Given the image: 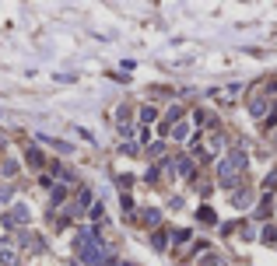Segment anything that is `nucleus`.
Segmentation results:
<instances>
[{"instance_id":"11","label":"nucleus","mask_w":277,"mask_h":266,"mask_svg":"<svg viewBox=\"0 0 277 266\" xmlns=\"http://www.w3.org/2000/svg\"><path fill=\"white\" fill-rule=\"evenodd\" d=\"M151 245L158 249V252H161V249H169V235H165V231H158V235L151 238Z\"/></svg>"},{"instance_id":"16","label":"nucleus","mask_w":277,"mask_h":266,"mask_svg":"<svg viewBox=\"0 0 277 266\" xmlns=\"http://www.w3.org/2000/svg\"><path fill=\"white\" fill-rule=\"evenodd\" d=\"M172 238H176V242H190V231L179 228V231H172Z\"/></svg>"},{"instance_id":"4","label":"nucleus","mask_w":277,"mask_h":266,"mask_svg":"<svg viewBox=\"0 0 277 266\" xmlns=\"http://www.w3.org/2000/svg\"><path fill=\"white\" fill-rule=\"evenodd\" d=\"M18 263V252L11 245H0V266H14Z\"/></svg>"},{"instance_id":"21","label":"nucleus","mask_w":277,"mask_h":266,"mask_svg":"<svg viewBox=\"0 0 277 266\" xmlns=\"http://www.w3.org/2000/svg\"><path fill=\"white\" fill-rule=\"evenodd\" d=\"M123 266H134V263H123Z\"/></svg>"},{"instance_id":"12","label":"nucleus","mask_w":277,"mask_h":266,"mask_svg":"<svg viewBox=\"0 0 277 266\" xmlns=\"http://www.w3.org/2000/svg\"><path fill=\"white\" fill-rule=\"evenodd\" d=\"M263 242H270V245L277 242V224H267V228H263Z\"/></svg>"},{"instance_id":"9","label":"nucleus","mask_w":277,"mask_h":266,"mask_svg":"<svg viewBox=\"0 0 277 266\" xmlns=\"http://www.w3.org/2000/svg\"><path fill=\"white\" fill-rule=\"evenodd\" d=\"M232 203H235V207H249V203H253V193H249V189L235 193V196H232Z\"/></svg>"},{"instance_id":"6","label":"nucleus","mask_w":277,"mask_h":266,"mask_svg":"<svg viewBox=\"0 0 277 266\" xmlns=\"http://www.w3.org/2000/svg\"><path fill=\"white\" fill-rule=\"evenodd\" d=\"M63 196H67V193H63V186H57V182H53V186H49V203H53V207H60V203H63Z\"/></svg>"},{"instance_id":"10","label":"nucleus","mask_w":277,"mask_h":266,"mask_svg":"<svg viewBox=\"0 0 277 266\" xmlns=\"http://www.w3.org/2000/svg\"><path fill=\"white\" fill-rule=\"evenodd\" d=\"M28 165H32V168H42V165H46L42 151H35V147H32V151H28Z\"/></svg>"},{"instance_id":"13","label":"nucleus","mask_w":277,"mask_h":266,"mask_svg":"<svg viewBox=\"0 0 277 266\" xmlns=\"http://www.w3.org/2000/svg\"><path fill=\"white\" fill-rule=\"evenodd\" d=\"M197 214H200V221H204V224H214V210H211V207H200Z\"/></svg>"},{"instance_id":"5","label":"nucleus","mask_w":277,"mask_h":266,"mask_svg":"<svg viewBox=\"0 0 277 266\" xmlns=\"http://www.w3.org/2000/svg\"><path fill=\"white\" fill-rule=\"evenodd\" d=\"M267 109H270V102H267V98H253V102H249V112L256 116V119H260V116H267Z\"/></svg>"},{"instance_id":"17","label":"nucleus","mask_w":277,"mask_h":266,"mask_svg":"<svg viewBox=\"0 0 277 266\" xmlns=\"http://www.w3.org/2000/svg\"><path fill=\"white\" fill-rule=\"evenodd\" d=\"M263 189H277V172H270V175H267V182H263Z\"/></svg>"},{"instance_id":"8","label":"nucleus","mask_w":277,"mask_h":266,"mask_svg":"<svg viewBox=\"0 0 277 266\" xmlns=\"http://www.w3.org/2000/svg\"><path fill=\"white\" fill-rule=\"evenodd\" d=\"M190 130H193L190 123H176V126H172V137H176V140H186V137H190Z\"/></svg>"},{"instance_id":"19","label":"nucleus","mask_w":277,"mask_h":266,"mask_svg":"<svg viewBox=\"0 0 277 266\" xmlns=\"http://www.w3.org/2000/svg\"><path fill=\"white\" fill-rule=\"evenodd\" d=\"M18 172V161H4V175H14Z\"/></svg>"},{"instance_id":"20","label":"nucleus","mask_w":277,"mask_h":266,"mask_svg":"<svg viewBox=\"0 0 277 266\" xmlns=\"http://www.w3.org/2000/svg\"><path fill=\"white\" fill-rule=\"evenodd\" d=\"M91 217H95V221H99V217H105V207H102V203H95V207H91Z\"/></svg>"},{"instance_id":"1","label":"nucleus","mask_w":277,"mask_h":266,"mask_svg":"<svg viewBox=\"0 0 277 266\" xmlns=\"http://www.w3.org/2000/svg\"><path fill=\"white\" fill-rule=\"evenodd\" d=\"M242 172H246V154H242V151H232V154H225V158L218 161V179H221V186H225V189H232V186H235Z\"/></svg>"},{"instance_id":"2","label":"nucleus","mask_w":277,"mask_h":266,"mask_svg":"<svg viewBox=\"0 0 277 266\" xmlns=\"http://www.w3.org/2000/svg\"><path fill=\"white\" fill-rule=\"evenodd\" d=\"M28 217H32V214H28V207H25V203H18V207H11L7 214H4V224H7V228H18V224H28Z\"/></svg>"},{"instance_id":"14","label":"nucleus","mask_w":277,"mask_h":266,"mask_svg":"<svg viewBox=\"0 0 277 266\" xmlns=\"http://www.w3.org/2000/svg\"><path fill=\"white\" fill-rule=\"evenodd\" d=\"M144 221H147V224H158V221H161V210H144Z\"/></svg>"},{"instance_id":"7","label":"nucleus","mask_w":277,"mask_h":266,"mask_svg":"<svg viewBox=\"0 0 277 266\" xmlns=\"http://www.w3.org/2000/svg\"><path fill=\"white\" fill-rule=\"evenodd\" d=\"M179 116H182V109H179V105H172V109H169V116H165V123L158 126V133H165V130H169V123H176Z\"/></svg>"},{"instance_id":"15","label":"nucleus","mask_w":277,"mask_h":266,"mask_svg":"<svg viewBox=\"0 0 277 266\" xmlns=\"http://www.w3.org/2000/svg\"><path fill=\"white\" fill-rule=\"evenodd\" d=\"M155 116H158V112H155V109H151V105H147V109H140V119H144V123H151V119H155Z\"/></svg>"},{"instance_id":"3","label":"nucleus","mask_w":277,"mask_h":266,"mask_svg":"<svg viewBox=\"0 0 277 266\" xmlns=\"http://www.w3.org/2000/svg\"><path fill=\"white\" fill-rule=\"evenodd\" d=\"M176 172L182 175V179H193V175H197V165H193L190 158H179V161H176Z\"/></svg>"},{"instance_id":"18","label":"nucleus","mask_w":277,"mask_h":266,"mask_svg":"<svg viewBox=\"0 0 277 266\" xmlns=\"http://www.w3.org/2000/svg\"><path fill=\"white\" fill-rule=\"evenodd\" d=\"M200 266H225V263H221L218 256H204V263H200Z\"/></svg>"}]
</instances>
